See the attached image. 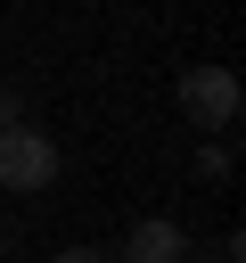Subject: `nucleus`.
I'll use <instances>...</instances> for the list:
<instances>
[{
  "label": "nucleus",
  "mask_w": 246,
  "mask_h": 263,
  "mask_svg": "<svg viewBox=\"0 0 246 263\" xmlns=\"http://www.w3.org/2000/svg\"><path fill=\"white\" fill-rule=\"evenodd\" d=\"M180 255H189L180 222L148 214V222H131V230H123V255H115V263H180Z\"/></svg>",
  "instance_id": "nucleus-3"
},
{
  "label": "nucleus",
  "mask_w": 246,
  "mask_h": 263,
  "mask_svg": "<svg viewBox=\"0 0 246 263\" xmlns=\"http://www.w3.org/2000/svg\"><path fill=\"white\" fill-rule=\"evenodd\" d=\"M238 99H246V90H238L230 66H189V74H180V107H189L197 132H230V123H238Z\"/></svg>",
  "instance_id": "nucleus-2"
},
{
  "label": "nucleus",
  "mask_w": 246,
  "mask_h": 263,
  "mask_svg": "<svg viewBox=\"0 0 246 263\" xmlns=\"http://www.w3.org/2000/svg\"><path fill=\"white\" fill-rule=\"evenodd\" d=\"M57 173H66V156H57V140H49V132H33V123L0 132V189L33 197V189H49Z\"/></svg>",
  "instance_id": "nucleus-1"
},
{
  "label": "nucleus",
  "mask_w": 246,
  "mask_h": 263,
  "mask_svg": "<svg viewBox=\"0 0 246 263\" xmlns=\"http://www.w3.org/2000/svg\"><path fill=\"white\" fill-rule=\"evenodd\" d=\"M57 263H115V255H98V247H66Z\"/></svg>",
  "instance_id": "nucleus-4"
},
{
  "label": "nucleus",
  "mask_w": 246,
  "mask_h": 263,
  "mask_svg": "<svg viewBox=\"0 0 246 263\" xmlns=\"http://www.w3.org/2000/svg\"><path fill=\"white\" fill-rule=\"evenodd\" d=\"M180 263H205V255H180Z\"/></svg>",
  "instance_id": "nucleus-5"
}]
</instances>
